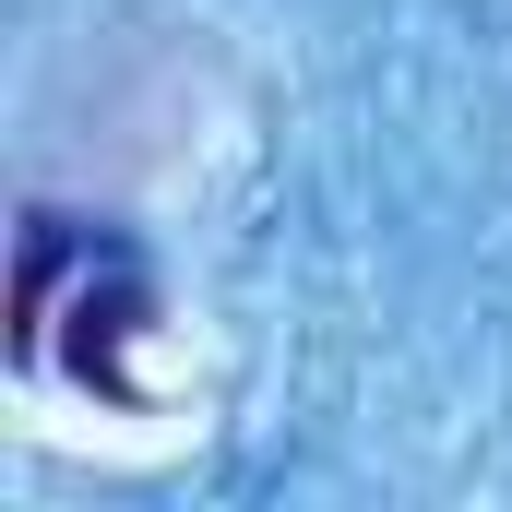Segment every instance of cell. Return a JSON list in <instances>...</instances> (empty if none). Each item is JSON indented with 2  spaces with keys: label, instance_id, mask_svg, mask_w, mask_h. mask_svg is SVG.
<instances>
[]
</instances>
